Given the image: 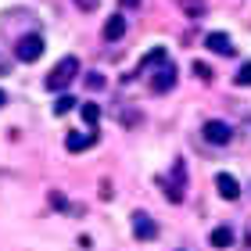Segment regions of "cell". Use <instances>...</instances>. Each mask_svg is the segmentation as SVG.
<instances>
[{
	"label": "cell",
	"instance_id": "6da1fadb",
	"mask_svg": "<svg viewBox=\"0 0 251 251\" xmlns=\"http://www.w3.org/2000/svg\"><path fill=\"white\" fill-rule=\"evenodd\" d=\"M75 75H79V58H75V54H65V58L47 72L43 83H47V90L61 94V90H68V83H75Z\"/></svg>",
	"mask_w": 251,
	"mask_h": 251
},
{
	"label": "cell",
	"instance_id": "7a4b0ae2",
	"mask_svg": "<svg viewBox=\"0 0 251 251\" xmlns=\"http://www.w3.org/2000/svg\"><path fill=\"white\" fill-rule=\"evenodd\" d=\"M158 183H162V190H165V198H169V201L179 204V201H183V187H187V165H183V162H176V165H173V173L162 176Z\"/></svg>",
	"mask_w": 251,
	"mask_h": 251
},
{
	"label": "cell",
	"instance_id": "3957f363",
	"mask_svg": "<svg viewBox=\"0 0 251 251\" xmlns=\"http://www.w3.org/2000/svg\"><path fill=\"white\" fill-rule=\"evenodd\" d=\"M40 54H43V36H40V32H29V36H22L15 43V58L25 61V65L40 61Z\"/></svg>",
	"mask_w": 251,
	"mask_h": 251
},
{
	"label": "cell",
	"instance_id": "277c9868",
	"mask_svg": "<svg viewBox=\"0 0 251 251\" xmlns=\"http://www.w3.org/2000/svg\"><path fill=\"white\" fill-rule=\"evenodd\" d=\"M201 133H204V140H208V144H215V147H226V144L233 140V129H230L226 122H219V119H208Z\"/></svg>",
	"mask_w": 251,
	"mask_h": 251
},
{
	"label": "cell",
	"instance_id": "5b68a950",
	"mask_svg": "<svg viewBox=\"0 0 251 251\" xmlns=\"http://www.w3.org/2000/svg\"><path fill=\"white\" fill-rule=\"evenodd\" d=\"M173 86H176V65L173 61H162V65H158V72L151 75V90H154V94H169Z\"/></svg>",
	"mask_w": 251,
	"mask_h": 251
},
{
	"label": "cell",
	"instance_id": "8992f818",
	"mask_svg": "<svg viewBox=\"0 0 251 251\" xmlns=\"http://www.w3.org/2000/svg\"><path fill=\"white\" fill-rule=\"evenodd\" d=\"M133 233H136V241H154L158 237V223L151 219L147 212H133Z\"/></svg>",
	"mask_w": 251,
	"mask_h": 251
},
{
	"label": "cell",
	"instance_id": "52a82bcc",
	"mask_svg": "<svg viewBox=\"0 0 251 251\" xmlns=\"http://www.w3.org/2000/svg\"><path fill=\"white\" fill-rule=\"evenodd\" d=\"M215 187H219V198H223V201H237V198H241V183H237L230 173H219V176H215Z\"/></svg>",
	"mask_w": 251,
	"mask_h": 251
},
{
	"label": "cell",
	"instance_id": "ba28073f",
	"mask_svg": "<svg viewBox=\"0 0 251 251\" xmlns=\"http://www.w3.org/2000/svg\"><path fill=\"white\" fill-rule=\"evenodd\" d=\"M204 47H208L212 54H223V58H230V54H233V43H230L226 32H208V36H204Z\"/></svg>",
	"mask_w": 251,
	"mask_h": 251
},
{
	"label": "cell",
	"instance_id": "9c48e42d",
	"mask_svg": "<svg viewBox=\"0 0 251 251\" xmlns=\"http://www.w3.org/2000/svg\"><path fill=\"white\" fill-rule=\"evenodd\" d=\"M94 144H97L94 133H68V136H65V147H68L72 154H83V151H90Z\"/></svg>",
	"mask_w": 251,
	"mask_h": 251
},
{
	"label": "cell",
	"instance_id": "30bf717a",
	"mask_svg": "<svg viewBox=\"0 0 251 251\" xmlns=\"http://www.w3.org/2000/svg\"><path fill=\"white\" fill-rule=\"evenodd\" d=\"M122 36H126V15H111V18L104 22V40L115 43V40H122Z\"/></svg>",
	"mask_w": 251,
	"mask_h": 251
},
{
	"label": "cell",
	"instance_id": "8fae6325",
	"mask_svg": "<svg viewBox=\"0 0 251 251\" xmlns=\"http://www.w3.org/2000/svg\"><path fill=\"white\" fill-rule=\"evenodd\" d=\"M208 241H212V248H230L233 244V230H230V226H215Z\"/></svg>",
	"mask_w": 251,
	"mask_h": 251
},
{
	"label": "cell",
	"instance_id": "7c38bea8",
	"mask_svg": "<svg viewBox=\"0 0 251 251\" xmlns=\"http://www.w3.org/2000/svg\"><path fill=\"white\" fill-rule=\"evenodd\" d=\"M72 108H75V97L72 94H61L58 100H54V115H68Z\"/></svg>",
	"mask_w": 251,
	"mask_h": 251
},
{
	"label": "cell",
	"instance_id": "4fadbf2b",
	"mask_svg": "<svg viewBox=\"0 0 251 251\" xmlns=\"http://www.w3.org/2000/svg\"><path fill=\"white\" fill-rule=\"evenodd\" d=\"M79 115H83L86 126H97V122H100V108H97V104H83V108H79Z\"/></svg>",
	"mask_w": 251,
	"mask_h": 251
},
{
	"label": "cell",
	"instance_id": "5bb4252c",
	"mask_svg": "<svg viewBox=\"0 0 251 251\" xmlns=\"http://www.w3.org/2000/svg\"><path fill=\"white\" fill-rule=\"evenodd\" d=\"M233 79H237V86H251V61L237 68V75H233Z\"/></svg>",
	"mask_w": 251,
	"mask_h": 251
},
{
	"label": "cell",
	"instance_id": "9a60e30c",
	"mask_svg": "<svg viewBox=\"0 0 251 251\" xmlns=\"http://www.w3.org/2000/svg\"><path fill=\"white\" fill-rule=\"evenodd\" d=\"M183 7H187V15H194V18L204 15V4H201V0H183Z\"/></svg>",
	"mask_w": 251,
	"mask_h": 251
},
{
	"label": "cell",
	"instance_id": "2e32d148",
	"mask_svg": "<svg viewBox=\"0 0 251 251\" xmlns=\"http://www.w3.org/2000/svg\"><path fill=\"white\" fill-rule=\"evenodd\" d=\"M86 86H90V90H100V86H104V75H100V72H90V75H86Z\"/></svg>",
	"mask_w": 251,
	"mask_h": 251
},
{
	"label": "cell",
	"instance_id": "e0dca14e",
	"mask_svg": "<svg viewBox=\"0 0 251 251\" xmlns=\"http://www.w3.org/2000/svg\"><path fill=\"white\" fill-rule=\"evenodd\" d=\"M72 4H75L79 11H97V4H100V0H72Z\"/></svg>",
	"mask_w": 251,
	"mask_h": 251
},
{
	"label": "cell",
	"instance_id": "ac0fdd59",
	"mask_svg": "<svg viewBox=\"0 0 251 251\" xmlns=\"http://www.w3.org/2000/svg\"><path fill=\"white\" fill-rule=\"evenodd\" d=\"M194 72H198L201 79H212V68H208V65H201V61H198V65H194Z\"/></svg>",
	"mask_w": 251,
	"mask_h": 251
},
{
	"label": "cell",
	"instance_id": "d6986e66",
	"mask_svg": "<svg viewBox=\"0 0 251 251\" xmlns=\"http://www.w3.org/2000/svg\"><path fill=\"white\" fill-rule=\"evenodd\" d=\"M119 4H122V7H136L140 0H119Z\"/></svg>",
	"mask_w": 251,
	"mask_h": 251
},
{
	"label": "cell",
	"instance_id": "ffe728a7",
	"mask_svg": "<svg viewBox=\"0 0 251 251\" xmlns=\"http://www.w3.org/2000/svg\"><path fill=\"white\" fill-rule=\"evenodd\" d=\"M7 104V94H4V90H0V108H4Z\"/></svg>",
	"mask_w": 251,
	"mask_h": 251
}]
</instances>
